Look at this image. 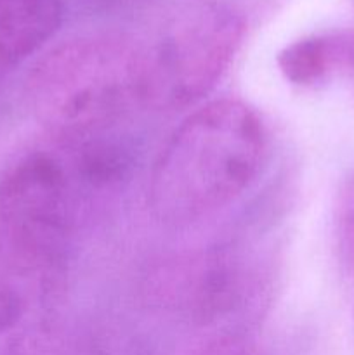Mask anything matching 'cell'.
Returning <instances> with one entry per match:
<instances>
[{"instance_id":"obj_4","label":"cell","mask_w":354,"mask_h":355,"mask_svg":"<svg viewBox=\"0 0 354 355\" xmlns=\"http://www.w3.org/2000/svg\"><path fill=\"white\" fill-rule=\"evenodd\" d=\"M69 179L49 151H31L0 180V215L14 243L33 262L51 260L69 229Z\"/></svg>"},{"instance_id":"obj_8","label":"cell","mask_w":354,"mask_h":355,"mask_svg":"<svg viewBox=\"0 0 354 355\" xmlns=\"http://www.w3.org/2000/svg\"><path fill=\"white\" fill-rule=\"evenodd\" d=\"M24 315V305L19 295L9 288H0V336L14 331Z\"/></svg>"},{"instance_id":"obj_1","label":"cell","mask_w":354,"mask_h":355,"mask_svg":"<svg viewBox=\"0 0 354 355\" xmlns=\"http://www.w3.org/2000/svg\"><path fill=\"white\" fill-rule=\"evenodd\" d=\"M266 155L259 113L238 99H217L187 114L156 156L148 207L167 227H189L248 189Z\"/></svg>"},{"instance_id":"obj_6","label":"cell","mask_w":354,"mask_h":355,"mask_svg":"<svg viewBox=\"0 0 354 355\" xmlns=\"http://www.w3.org/2000/svg\"><path fill=\"white\" fill-rule=\"evenodd\" d=\"M62 16L61 0H0V75L40 51Z\"/></svg>"},{"instance_id":"obj_9","label":"cell","mask_w":354,"mask_h":355,"mask_svg":"<svg viewBox=\"0 0 354 355\" xmlns=\"http://www.w3.org/2000/svg\"><path fill=\"white\" fill-rule=\"evenodd\" d=\"M205 355H252L245 347H242L239 343L226 342V343H217V345L210 347V349L205 352Z\"/></svg>"},{"instance_id":"obj_5","label":"cell","mask_w":354,"mask_h":355,"mask_svg":"<svg viewBox=\"0 0 354 355\" xmlns=\"http://www.w3.org/2000/svg\"><path fill=\"white\" fill-rule=\"evenodd\" d=\"M276 64L297 87L321 85L335 76L354 78V28L298 38L278 54Z\"/></svg>"},{"instance_id":"obj_7","label":"cell","mask_w":354,"mask_h":355,"mask_svg":"<svg viewBox=\"0 0 354 355\" xmlns=\"http://www.w3.org/2000/svg\"><path fill=\"white\" fill-rule=\"evenodd\" d=\"M333 243L340 270L354 277V170L340 182L333 205Z\"/></svg>"},{"instance_id":"obj_3","label":"cell","mask_w":354,"mask_h":355,"mask_svg":"<svg viewBox=\"0 0 354 355\" xmlns=\"http://www.w3.org/2000/svg\"><path fill=\"white\" fill-rule=\"evenodd\" d=\"M245 37V21L226 7H201L177 19L144 51V104L162 111L193 106L214 90Z\"/></svg>"},{"instance_id":"obj_2","label":"cell","mask_w":354,"mask_h":355,"mask_svg":"<svg viewBox=\"0 0 354 355\" xmlns=\"http://www.w3.org/2000/svg\"><path fill=\"white\" fill-rule=\"evenodd\" d=\"M26 97L52 137H92L144 104V51L118 35L71 38L31 68Z\"/></svg>"}]
</instances>
